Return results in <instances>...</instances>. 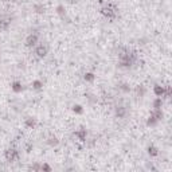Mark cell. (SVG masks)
<instances>
[{
  "instance_id": "cell-1",
  "label": "cell",
  "mask_w": 172,
  "mask_h": 172,
  "mask_svg": "<svg viewBox=\"0 0 172 172\" xmlns=\"http://www.w3.org/2000/svg\"><path fill=\"white\" fill-rule=\"evenodd\" d=\"M102 14H104L106 18H109V19H113L117 14V8L113 4H108L102 8Z\"/></svg>"
},
{
  "instance_id": "cell-2",
  "label": "cell",
  "mask_w": 172,
  "mask_h": 172,
  "mask_svg": "<svg viewBox=\"0 0 172 172\" xmlns=\"http://www.w3.org/2000/svg\"><path fill=\"white\" fill-rule=\"evenodd\" d=\"M35 54H36V57H38V58L46 57V54H47V47H46L45 45L36 46V47H35Z\"/></svg>"
},
{
  "instance_id": "cell-3",
  "label": "cell",
  "mask_w": 172,
  "mask_h": 172,
  "mask_svg": "<svg viewBox=\"0 0 172 172\" xmlns=\"http://www.w3.org/2000/svg\"><path fill=\"white\" fill-rule=\"evenodd\" d=\"M18 156H19V153H18L16 149H7L6 157H7V160H8V162H14V160H16Z\"/></svg>"
},
{
  "instance_id": "cell-4",
  "label": "cell",
  "mask_w": 172,
  "mask_h": 172,
  "mask_svg": "<svg viewBox=\"0 0 172 172\" xmlns=\"http://www.w3.org/2000/svg\"><path fill=\"white\" fill-rule=\"evenodd\" d=\"M36 43H38V35H36V34H31V35L27 38V41H26V45H27L28 47L35 46Z\"/></svg>"
},
{
  "instance_id": "cell-5",
  "label": "cell",
  "mask_w": 172,
  "mask_h": 172,
  "mask_svg": "<svg viewBox=\"0 0 172 172\" xmlns=\"http://www.w3.org/2000/svg\"><path fill=\"white\" fill-rule=\"evenodd\" d=\"M10 24H11V19H10V18H0V28L6 30Z\"/></svg>"
},
{
  "instance_id": "cell-6",
  "label": "cell",
  "mask_w": 172,
  "mask_h": 172,
  "mask_svg": "<svg viewBox=\"0 0 172 172\" xmlns=\"http://www.w3.org/2000/svg\"><path fill=\"white\" fill-rule=\"evenodd\" d=\"M116 113H117V116H118V117H124L126 114V110H125V108H124V106H118L116 109Z\"/></svg>"
}]
</instances>
